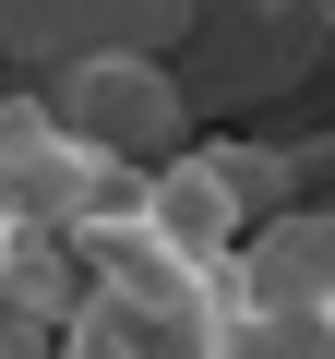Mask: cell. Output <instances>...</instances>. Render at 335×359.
<instances>
[{
	"label": "cell",
	"mask_w": 335,
	"mask_h": 359,
	"mask_svg": "<svg viewBox=\"0 0 335 359\" xmlns=\"http://www.w3.org/2000/svg\"><path fill=\"white\" fill-rule=\"evenodd\" d=\"M36 84H48V108H60L96 156H120L132 180L192 144V84H180L168 48H84V60H60V72H36Z\"/></svg>",
	"instance_id": "cell-1"
},
{
	"label": "cell",
	"mask_w": 335,
	"mask_h": 359,
	"mask_svg": "<svg viewBox=\"0 0 335 359\" xmlns=\"http://www.w3.org/2000/svg\"><path fill=\"white\" fill-rule=\"evenodd\" d=\"M192 0H0V48L60 72L84 48H180Z\"/></svg>",
	"instance_id": "cell-2"
},
{
	"label": "cell",
	"mask_w": 335,
	"mask_h": 359,
	"mask_svg": "<svg viewBox=\"0 0 335 359\" xmlns=\"http://www.w3.org/2000/svg\"><path fill=\"white\" fill-rule=\"evenodd\" d=\"M240 299L264 323H335V204H287L240 240Z\"/></svg>",
	"instance_id": "cell-3"
},
{
	"label": "cell",
	"mask_w": 335,
	"mask_h": 359,
	"mask_svg": "<svg viewBox=\"0 0 335 359\" xmlns=\"http://www.w3.org/2000/svg\"><path fill=\"white\" fill-rule=\"evenodd\" d=\"M264 359H335V323H264Z\"/></svg>",
	"instance_id": "cell-4"
},
{
	"label": "cell",
	"mask_w": 335,
	"mask_h": 359,
	"mask_svg": "<svg viewBox=\"0 0 335 359\" xmlns=\"http://www.w3.org/2000/svg\"><path fill=\"white\" fill-rule=\"evenodd\" d=\"M48 359H108V335H96L84 311H60V335H48Z\"/></svg>",
	"instance_id": "cell-5"
}]
</instances>
